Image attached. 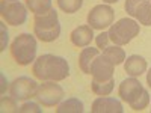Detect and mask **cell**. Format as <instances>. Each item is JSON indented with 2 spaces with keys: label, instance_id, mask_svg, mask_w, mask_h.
<instances>
[{
  "label": "cell",
  "instance_id": "2e32d148",
  "mask_svg": "<svg viewBox=\"0 0 151 113\" xmlns=\"http://www.w3.org/2000/svg\"><path fill=\"white\" fill-rule=\"evenodd\" d=\"M83 101H80L79 98H68L65 101H60L56 109L58 113H83Z\"/></svg>",
  "mask_w": 151,
  "mask_h": 113
},
{
  "label": "cell",
  "instance_id": "7c38bea8",
  "mask_svg": "<svg viewBox=\"0 0 151 113\" xmlns=\"http://www.w3.org/2000/svg\"><path fill=\"white\" fill-rule=\"evenodd\" d=\"M92 113H122L124 107L119 99L110 97H98L92 103Z\"/></svg>",
  "mask_w": 151,
  "mask_h": 113
},
{
  "label": "cell",
  "instance_id": "4fadbf2b",
  "mask_svg": "<svg viewBox=\"0 0 151 113\" xmlns=\"http://www.w3.org/2000/svg\"><path fill=\"white\" fill-rule=\"evenodd\" d=\"M94 29L89 26V24H83V26L76 27L71 35H70V39L73 42V45L79 47V48H85L91 44V41L94 39Z\"/></svg>",
  "mask_w": 151,
  "mask_h": 113
},
{
  "label": "cell",
  "instance_id": "ffe728a7",
  "mask_svg": "<svg viewBox=\"0 0 151 113\" xmlns=\"http://www.w3.org/2000/svg\"><path fill=\"white\" fill-rule=\"evenodd\" d=\"M56 2L59 9L65 14H76L83 6V0H56Z\"/></svg>",
  "mask_w": 151,
  "mask_h": 113
},
{
  "label": "cell",
  "instance_id": "44dd1931",
  "mask_svg": "<svg viewBox=\"0 0 151 113\" xmlns=\"http://www.w3.org/2000/svg\"><path fill=\"white\" fill-rule=\"evenodd\" d=\"M0 107H2V112H14L18 113V106H17V99L14 97H2L0 98Z\"/></svg>",
  "mask_w": 151,
  "mask_h": 113
},
{
  "label": "cell",
  "instance_id": "d6986e66",
  "mask_svg": "<svg viewBox=\"0 0 151 113\" xmlns=\"http://www.w3.org/2000/svg\"><path fill=\"white\" fill-rule=\"evenodd\" d=\"M103 53L113 62V65H115V67L124 64V60H125V51L121 48V45H112V47L107 45L103 50Z\"/></svg>",
  "mask_w": 151,
  "mask_h": 113
},
{
  "label": "cell",
  "instance_id": "8992f818",
  "mask_svg": "<svg viewBox=\"0 0 151 113\" xmlns=\"http://www.w3.org/2000/svg\"><path fill=\"white\" fill-rule=\"evenodd\" d=\"M65 97V92L62 89V86L58 84V82H42V84L38 86V91H36V101L41 103L45 107H55L58 106L62 98Z\"/></svg>",
  "mask_w": 151,
  "mask_h": 113
},
{
  "label": "cell",
  "instance_id": "7402d4cb",
  "mask_svg": "<svg viewBox=\"0 0 151 113\" xmlns=\"http://www.w3.org/2000/svg\"><path fill=\"white\" fill-rule=\"evenodd\" d=\"M109 33L107 32H101L100 35L95 36V42H97V48L98 50H104L109 45Z\"/></svg>",
  "mask_w": 151,
  "mask_h": 113
},
{
  "label": "cell",
  "instance_id": "6da1fadb",
  "mask_svg": "<svg viewBox=\"0 0 151 113\" xmlns=\"http://www.w3.org/2000/svg\"><path fill=\"white\" fill-rule=\"evenodd\" d=\"M33 75L41 82H62L70 75V65L65 57L55 54H41L32 67Z\"/></svg>",
  "mask_w": 151,
  "mask_h": 113
},
{
  "label": "cell",
  "instance_id": "e0dca14e",
  "mask_svg": "<svg viewBox=\"0 0 151 113\" xmlns=\"http://www.w3.org/2000/svg\"><path fill=\"white\" fill-rule=\"evenodd\" d=\"M26 6L35 15H41L48 12L52 8V0H26Z\"/></svg>",
  "mask_w": 151,
  "mask_h": 113
},
{
  "label": "cell",
  "instance_id": "52a82bcc",
  "mask_svg": "<svg viewBox=\"0 0 151 113\" xmlns=\"http://www.w3.org/2000/svg\"><path fill=\"white\" fill-rule=\"evenodd\" d=\"M0 15L11 26H21L27 20V6L20 2L2 0V3H0Z\"/></svg>",
  "mask_w": 151,
  "mask_h": 113
},
{
  "label": "cell",
  "instance_id": "277c9868",
  "mask_svg": "<svg viewBox=\"0 0 151 113\" xmlns=\"http://www.w3.org/2000/svg\"><path fill=\"white\" fill-rule=\"evenodd\" d=\"M38 51L36 38L30 33H20L11 44V54L18 65L26 67L35 62Z\"/></svg>",
  "mask_w": 151,
  "mask_h": 113
},
{
  "label": "cell",
  "instance_id": "8fae6325",
  "mask_svg": "<svg viewBox=\"0 0 151 113\" xmlns=\"http://www.w3.org/2000/svg\"><path fill=\"white\" fill-rule=\"evenodd\" d=\"M113 71H115V65L113 62L103 53L98 54L97 59L94 60L92 68H91V75L92 80L95 82H107L113 79Z\"/></svg>",
  "mask_w": 151,
  "mask_h": 113
},
{
  "label": "cell",
  "instance_id": "ba28073f",
  "mask_svg": "<svg viewBox=\"0 0 151 113\" xmlns=\"http://www.w3.org/2000/svg\"><path fill=\"white\" fill-rule=\"evenodd\" d=\"M38 84L33 79L21 75V77L15 79L9 86V95L14 97L17 101H27L32 97L36 95L38 91Z\"/></svg>",
  "mask_w": 151,
  "mask_h": 113
},
{
  "label": "cell",
  "instance_id": "ac0fdd59",
  "mask_svg": "<svg viewBox=\"0 0 151 113\" xmlns=\"http://www.w3.org/2000/svg\"><path fill=\"white\" fill-rule=\"evenodd\" d=\"M91 87H92V92L95 95H98V97H107V95L112 94L113 87H115V79L107 80V82H95V80H92Z\"/></svg>",
  "mask_w": 151,
  "mask_h": 113
},
{
  "label": "cell",
  "instance_id": "5b68a950",
  "mask_svg": "<svg viewBox=\"0 0 151 113\" xmlns=\"http://www.w3.org/2000/svg\"><path fill=\"white\" fill-rule=\"evenodd\" d=\"M139 23L132 18H121L109 29V39L115 45H127L130 41L139 35Z\"/></svg>",
  "mask_w": 151,
  "mask_h": 113
},
{
  "label": "cell",
  "instance_id": "9a60e30c",
  "mask_svg": "<svg viewBox=\"0 0 151 113\" xmlns=\"http://www.w3.org/2000/svg\"><path fill=\"white\" fill-rule=\"evenodd\" d=\"M98 54H100L98 48H94V47H89V45L82 50L80 56H79V68L82 69V72L91 74L92 64H94V60L97 59Z\"/></svg>",
  "mask_w": 151,
  "mask_h": 113
},
{
  "label": "cell",
  "instance_id": "4316f807",
  "mask_svg": "<svg viewBox=\"0 0 151 113\" xmlns=\"http://www.w3.org/2000/svg\"><path fill=\"white\" fill-rule=\"evenodd\" d=\"M104 3H107V5H110V3H116V2H119V0H103Z\"/></svg>",
  "mask_w": 151,
  "mask_h": 113
},
{
  "label": "cell",
  "instance_id": "603a6c76",
  "mask_svg": "<svg viewBox=\"0 0 151 113\" xmlns=\"http://www.w3.org/2000/svg\"><path fill=\"white\" fill-rule=\"evenodd\" d=\"M20 113H27V112H35V113H41L42 110L40 109V106H38L36 103H24L20 109H18Z\"/></svg>",
  "mask_w": 151,
  "mask_h": 113
},
{
  "label": "cell",
  "instance_id": "9c48e42d",
  "mask_svg": "<svg viewBox=\"0 0 151 113\" xmlns=\"http://www.w3.org/2000/svg\"><path fill=\"white\" fill-rule=\"evenodd\" d=\"M113 17H115V12L109 5H97L89 11L86 20L92 29L104 30L113 24Z\"/></svg>",
  "mask_w": 151,
  "mask_h": 113
},
{
  "label": "cell",
  "instance_id": "5bb4252c",
  "mask_svg": "<svg viewBox=\"0 0 151 113\" xmlns=\"http://www.w3.org/2000/svg\"><path fill=\"white\" fill-rule=\"evenodd\" d=\"M124 71L130 77H139L147 71V60L139 54H132L124 60Z\"/></svg>",
  "mask_w": 151,
  "mask_h": 113
},
{
  "label": "cell",
  "instance_id": "484cf974",
  "mask_svg": "<svg viewBox=\"0 0 151 113\" xmlns=\"http://www.w3.org/2000/svg\"><path fill=\"white\" fill-rule=\"evenodd\" d=\"M5 89H6V86H5V75L2 74V94L5 92Z\"/></svg>",
  "mask_w": 151,
  "mask_h": 113
},
{
  "label": "cell",
  "instance_id": "7a4b0ae2",
  "mask_svg": "<svg viewBox=\"0 0 151 113\" xmlns=\"http://www.w3.org/2000/svg\"><path fill=\"white\" fill-rule=\"evenodd\" d=\"M118 95L134 112H142L150 104V94L136 77L122 80L118 87Z\"/></svg>",
  "mask_w": 151,
  "mask_h": 113
},
{
  "label": "cell",
  "instance_id": "cb8c5ba5",
  "mask_svg": "<svg viewBox=\"0 0 151 113\" xmlns=\"http://www.w3.org/2000/svg\"><path fill=\"white\" fill-rule=\"evenodd\" d=\"M0 27H2V45H0V51H3L8 45V30L5 29L3 23H0Z\"/></svg>",
  "mask_w": 151,
  "mask_h": 113
},
{
  "label": "cell",
  "instance_id": "83f0119b",
  "mask_svg": "<svg viewBox=\"0 0 151 113\" xmlns=\"http://www.w3.org/2000/svg\"><path fill=\"white\" fill-rule=\"evenodd\" d=\"M8 2H18V0H8Z\"/></svg>",
  "mask_w": 151,
  "mask_h": 113
},
{
  "label": "cell",
  "instance_id": "3957f363",
  "mask_svg": "<svg viewBox=\"0 0 151 113\" xmlns=\"http://www.w3.org/2000/svg\"><path fill=\"white\" fill-rule=\"evenodd\" d=\"M35 36L42 42H53L60 35V21L55 9H50L45 14L35 15L33 20Z\"/></svg>",
  "mask_w": 151,
  "mask_h": 113
},
{
  "label": "cell",
  "instance_id": "30bf717a",
  "mask_svg": "<svg viewBox=\"0 0 151 113\" xmlns=\"http://www.w3.org/2000/svg\"><path fill=\"white\" fill-rule=\"evenodd\" d=\"M125 12L142 26H151V0H125Z\"/></svg>",
  "mask_w": 151,
  "mask_h": 113
},
{
  "label": "cell",
  "instance_id": "d4e9b609",
  "mask_svg": "<svg viewBox=\"0 0 151 113\" xmlns=\"http://www.w3.org/2000/svg\"><path fill=\"white\" fill-rule=\"evenodd\" d=\"M147 83H148V86L151 87V68H150L148 72H147Z\"/></svg>",
  "mask_w": 151,
  "mask_h": 113
}]
</instances>
